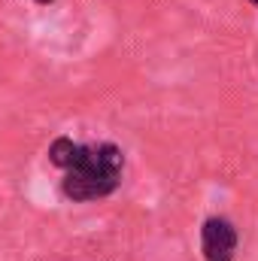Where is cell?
Masks as SVG:
<instances>
[{
    "label": "cell",
    "instance_id": "277c9868",
    "mask_svg": "<svg viewBox=\"0 0 258 261\" xmlns=\"http://www.w3.org/2000/svg\"><path fill=\"white\" fill-rule=\"evenodd\" d=\"M249 3H252V6H258V0H249Z\"/></svg>",
    "mask_w": 258,
    "mask_h": 261
},
{
    "label": "cell",
    "instance_id": "6da1fadb",
    "mask_svg": "<svg viewBox=\"0 0 258 261\" xmlns=\"http://www.w3.org/2000/svg\"><path fill=\"white\" fill-rule=\"evenodd\" d=\"M49 158L52 164L67 170L61 189L70 200H79V203L113 195L125 170V155L116 143L82 146V143H73L70 137H58L49 146Z\"/></svg>",
    "mask_w": 258,
    "mask_h": 261
},
{
    "label": "cell",
    "instance_id": "3957f363",
    "mask_svg": "<svg viewBox=\"0 0 258 261\" xmlns=\"http://www.w3.org/2000/svg\"><path fill=\"white\" fill-rule=\"evenodd\" d=\"M37 3H52V0H37Z\"/></svg>",
    "mask_w": 258,
    "mask_h": 261
},
{
    "label": "cell",
    "instance_id": "7a4b0ae2",
    "mask_svg": "<svg viewBox=\"0 0 258 261\" xmlns=\"http://www.w3.org/2000/svg\"><path fill=\"white\" fill-rule=\"evenodd\" d=\"M237 240V228L225 216H210L200 228V252L207 261H234Z\"/></svg>",
    "mask_w": 258,
    "mask_h": 261
}]
</instances>
